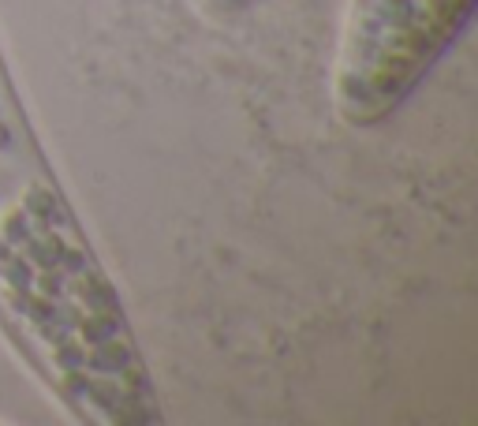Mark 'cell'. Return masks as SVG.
<instances>
[{"mask_svg": "<svg viewBox=\"0 0 478 426\" xmlns=\"http://www.w3.org/2000/svg\"><path fill=\"white\" fill-rule=\"evenodd\" d=\"M0 329L79 419H161L120 288L71 210L0 53Z\"/></svg>", "mask_w": 478, "mask_h": 426, "instance_id": "1", "label": "cell"}, {"mask_svg": "<svg viewBox=\"0 0 478 426\" xmlns=\"http://www.w3.org/2000/svg\"><path fill=\"white\" fill-rule=\"evenodd\" d=\"M475 0H347L333 60V109L355 131L385 124L456 45Z\"/></svg>", "mask_w": 478, "mask_h": 426, "instance_id": "2", "label": "cell"}, {"mask_svg": "<svg viewBox=\"0 0 478 426\" xmlns=\"http://www.w3.org/2000/svg\"><path fill=\"white\" fill-rule=\"evenodd\" d=\"M254 0H198V8L213 19H224V15H236V12H247Z\"/></svg>", "mask_w": 478, "mask_h": 426, "instance_id": "3", "label": "cell"}]
</instances>
